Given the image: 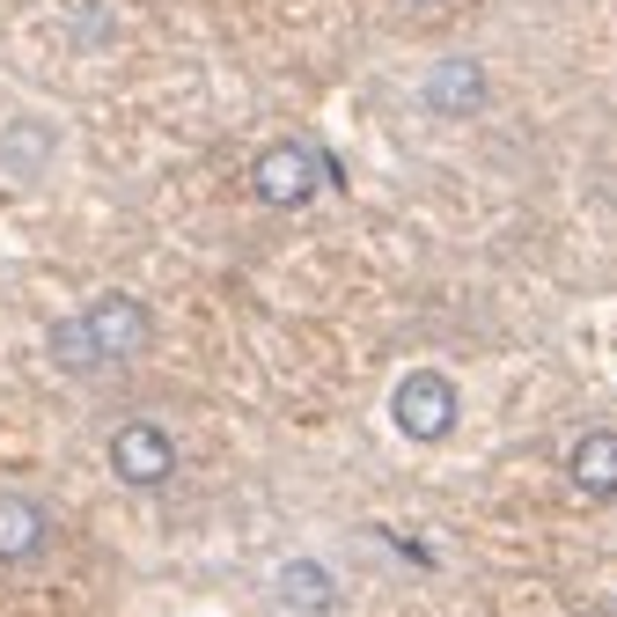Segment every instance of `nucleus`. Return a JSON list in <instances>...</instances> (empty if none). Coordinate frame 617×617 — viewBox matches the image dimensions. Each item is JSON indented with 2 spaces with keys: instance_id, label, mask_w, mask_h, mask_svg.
<instances>
[{
  "instance_id": "nucleus-1",
  "label": "nucleus",
  "mask_w": 617,
  "mask_h": 617,
  "mask_svg": "<svg viewBox=\"0 0 617 617\" xmlns=\"http://www.w3.org/2000/svg\"><path fill=\"white\" fill-rule=\"evenodd\" d=\"M464 420V390L448 368H404L390 382V426L404 434L412 448H442Z\"/></svg>"
},
{
  "instance_id": "nucleus-2",
  "label": "nucleus",
  "mask_w": 617,
  "mask_h": 617,
  "mask_svg": "<svg viewBox=\"0 0 617 617\" xmlns=\"http://www.w3.org/2000/svg\"><path fill=\"white\" fill-rule=\"evenodd\" d=\"M75 317H81V331H89V346H96L103 375L125 368V361H140V353L155 346V309H148V295H133V287H103V295L81 301Z\"/></svg>"
},
{
  "instance_id": "nucleus-3",
  "label": "nucleus",
  "mask_w": 617,
  "mask_h": 617,
  "mask_svg": "<svg viewBox=\"0 0 617 617\" xmlns=\"http://www.w3.org/2000/svg\"><path fill=\"white\" fill-rule=\"evenodd\" d=\"M323 148H309V140H272V148H258V162H250V192H258V206H272V214H309L323 192Z\"/></svg>"
},
{
  "instance_id": "nucleus-4",
  "label": "nucleus",
  "mask_w": 617,
  "mask_h": 617,
  "mask_svg": "<svg viewBox=\"0 0 617 617\" xmlns=\"http://www.w3.org/2000/svg\"><path fill=\"white\" fill-rule=\"evenodd\" d=\"M103 464H111V478L118 485H133V493H155V485H170L176 478V434L162 420H118L111 426V442H103Z\"/></svg>"
},
{
  "instance_id": "nucleus-5",
  "label": "nucleus",
  "mask_w": 617,
  "mask_h": 617,
  "mask_svg": "<svg viewBox=\"0 0 617 617\" xmlns=\"http://www.w3.org/2000/svg\"><path fill=\"white\" fill-rule=\"evenodd\" d=\"M420 103L434 111V118H478V111H485V67H478L470 52L434 59L426 81H420Z\"/></svg>"
},
{
  "instance_id": "nucleus-6",
  "label": "nucleus",
  "mask_w": 617,
  "mask_h": 617,
  "mask_svg": "<svg viewBox=\"0 0 617 617\" xmlns=\"http://www.w3.org/2000/svg\"><path fill=\"white\" fill-rule=\"evenodd\" d=\"M52 507L30 493H0V567H37L52 551Z\"/></svg>"
},
{
  "instance_id": "nucleus-7",
  "label": "nucleus",
  "mask_w": 617,
  "mask_h": 617,
  "mask_svg": "<svg viewBox=\"0 0 617 617\" xmlns=\"http://www.w3.org/2000/svg\"><path fill=\"white\" fill-rule=\"evenodd\" d=\"M567 478L581 500H617V426H581L567 442Z\"/></svg>"
},
{
  "instance_id": "nucleus-8",
  "label": "nucleus",
  "mask_w": 617,
  "mask_h": 617,
  "mask_svg": "<svg viewBox=\"0 0 617 617\" xmlns=\"http://www.w3.org/2000/svg\"><path fill=\"white\" fill-rule=\"evenodd\" d=\"M272 595H279L295 617H331L339 610V581H331L323 559H287V567L272 573Z\"/></svg>"
},
{
  "instance_id": "nucleus-9",
  "label": "nucleus",
  "mask_w": 617,
  "mask_h": 617,
  "mask_svg": "<svg viewBox=\"0 0 617 617\" xmlns=\"http://www.w3.org/2000/svg\"><path fill=\"white\" fill-rule=\"evenodd\" d=\"M45 155H59V133H52L45 118H30V111L0 118V162H8L15 176H37V170H45Z\"/></svg>"
},
{
  "instance_id": "nucleus-10",
  "label": "nucleus",
  "mask_w": 617,
  "mask_h": 617,
  "mask_svg": "<svg viewBox=\"0 0 617 617\" xmlns=\"http://www.w3.org/2000/svg\"><path fill=\"white\" fill-rule=\"evenodd\" d=\"M45 361L59 375H75V382H89V375H103V361H96V346H89V331H81V317H59L45 331Z\"/></svg>"
},
{
  "instance_id": "nucleus-11",
  "label": "nucleus",
  "mask_w": 617,
  "mask_h": 617,
  "mask_svg": "<svg viewBox=\"0 0 617 617\" xmlns=\"http://www.w3.org/2000/svg\"><path fill=\"white\" fill-rule=\"evenodd\" d=\"M404 8H412V15H434V8H448V0H404Z\"/></svg>"
}]
</instances>
